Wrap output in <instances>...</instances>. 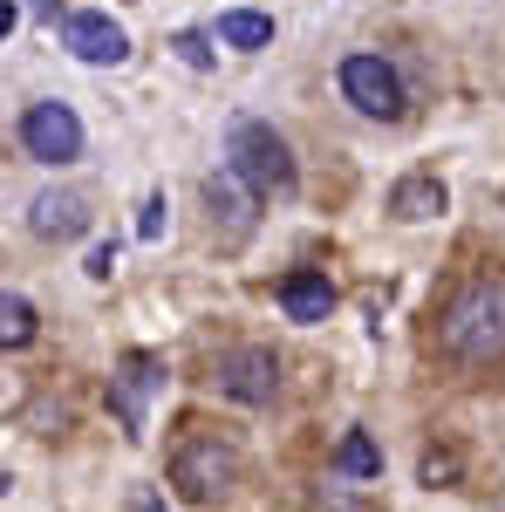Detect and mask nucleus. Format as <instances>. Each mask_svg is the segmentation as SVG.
Masks as SVG:
<instances>
[{
    "label": "nucleus",
    "mask_w": 505,
    "mask_h": 512,
    "mask_svg": "<svg viewBox=\"0 0 505 512\" xmlns=\"http://www.w3.org/2000/svg\"><path fill=\"white\" fill-rule=\"evenodd\" d=\"M151 390H164V362L144 349L123 355V369L110 376V410H117V424L130 437H144V424H151Z\"/></svg>",
    "instance_id": "nucleus-7"
},
{
    "label": "nucleus",
    "mask_w": 505,
    "mask_h": 512,
    "mask_svg": "<svg viewBox=\"0 0 505 512\" xmlns=\"http://www.w3.org/2000/svg\"><path fill=\"white\" fill-rule=\"evenodd\" d=\"M219 41L239 48V55H260V48H273V14H260V7H233V14H219Z\"/></svg>",
    "instance_id": "nucleus-13"
},
{
    "label": "nucleus",
    "mask_w": 505,
    "mask_h": 512,
    "mask_svg": "<svg viewBox=\"0 0 505 512\" xmlns=\"http://www.w3.org/2000/svg\"><path fill=\"white\" fill-rule=\"evenodd\" d=\"M28 226H35V239H76V233H89V198L82 192H41L28 205Z\"/></svg>",
    "instance_id": "nucleus-12"
},
{
    "label": "nucleus",
    "mask_w": 505,
    "mask_h": 512,
    "mask_svg": "<svg viewBox=\"0 0 505 512\" xmlns=\"http://www.w3.org/2000/svg\"><path fill=\"white\" fill-rule=\"evenodd\" d=\"M226 171H233L239 185L253 198H287L294 192V151H287V137L273 130L267 117H226Z\"/></svg>",
    "instance_id": "nucleus-2"
},
{
    "label": "nucleus",
    "mask_w": 505,
    "mask_h": 512,
    "mask_svg": "<svg viewBox=\"0 0 505 512\" xmlns=\"http://www.w3.org/2000/svg\"><path fill=\"white\" fill-rule=\"evenodd\" d=\"M110 267H117V246H96V253H89V274L110 280Z\"/></svg>",
    "instance_id": "nucleus-19"
},
{
    "label": "nucleus",
    "mask_w": 505,
    "mask_h": 512,
    "mask_svg": "<svg viewBox=\"0 0 505 512\" xmlns=\"http://www.w3.org/2000/svg\"><path fill=\"white\" fill-rule=\"evenodd\" d=\"M171 48H178V62H185V69H212V48H205V35H192V28H185V35H171Z\"/></svg>",
    "instance_id": "nucleus-16"
},
{
    "label": "nucleus",
    "mask_w": 505,
    "mask_h": 512,
    "mask_svg": "<svg viewBox=\"0 0 505 512\" xmlns=\"http://www.w3.org/2000/svg\"><path fill=\"white\" fill-rule=\"evenodd\" d=\"M62 48L89 62V69H117L130 62V35H123L110 14H96V7H82V14H62Z\"/></svg>",
    "instance_id": "nucleus-8"
},
{
    "label": "nucleus",
    "mask_w": 505,
    "mask_h": 512,
    "mask_svg": "<svg viewBox=\"0 0 505 512\" xmlns=\"http://www.w3.org/2000/svg\"><path fill=\"white\" fill-rule=\"evenodd\" d=\"M437 349L451 355V362H465V369L505 362V280L478 274L444 301V315H437Z\"/></svg>",
    "instance_id": "nucleus-1"
},
{
    "label": "nucleus",
    "mask_w": 505,
    "mask_h": 512,
    "mask_svg": "<svg viewBox=\"0 0 505 512\" xmlns=\"http://www.w3.org/2000/svg\"><path fill=\"white\" fill-rule=\"evenodd\" d=\"M164 478L178 485V499H192V506H212L219 492H233L239 458H233V444H219V437H185V444L171 451Z\"/></svg>",
    "instance_id": "nucleus-3"
},
{
    "label": "nucleus",
    "mask_w": 505,
    "mask_h": 512,
    "mask_svg": "<svg viewBox=\"0 0 505 512\" xmlns=\"http://www.w3.org/2000/svg\"><path fill=\"white\" fill-rule=\"evenodd\" d=\"M164 219H171V198L151 192V198H144V219H137V239H157V233H164Z\"/></svg>",
    "instance_id": "nucleus-17"
},
{
    "label": "nucleus",
    "mask_w": 505,
    "mask_h": 512,
    "mask_svg": "<svg viewBox=\"0 0 505 512\" xmlns=\"http://www.w3.org/2000/svg\"><path fill=\"white\" fill-rule=\"evenodd\" d=\"M342 96L376 123H396L410 110V89L396 76V62H383V55H349V62H342Z\"/></svg>",
    "instance_id": "nucleus-4"
},
{
    "label": "nucleus",
    "mask_w": 505,
    "mask_h": 512,
    "mask_svg": "<svg viewBox=\"0 0 505 512\" xmlns=\"http://www.w3.org/2000/svg\"><path fill=\"white\" fill-rule=\"evenodd\" d=\"M41 335V315L28 294H14V287H0V349H28Z\"/></svg>",
    "instance_id": "nucleus-14"
},
{
    "label": "nucleus",
    "mask_w": 505,
    "mask_h": 512,
    "mask_svg": "<svg viewBox=\"0 0 505 512\" xmlns=\"http://www.w3.org/2000/svg\"><path fill=\"white\" fill-rule=\"evenodd\" d=\"M14 21H21V14H14V0H0V41L14 35Z\"/></svg>",
    "instance_id": "nucleus-21"
},
{
    "label": "nucleus",
    "mask_w": 505,
    "mask_h": 512,
    "mask_svg": "<svg viewBox=\"0 0 505 512\" xmlns=\"http://www.w3.org/2000/svg\"><path fill=\"white\" fill-rule=\"evenodd\" d=\"M205 205H212V226H226V239H233V246L253 233V226H260V198L246 192V185H239L226 164L205 178Z\"/></svg>",
    "instance_id": "nucleus-9"
},
{
    "label": "nucleus",
    "mask_w": 505,
    "mask_h": 512,
    "mask_svg": "<svg viewBox=\"0 0 505 512\" xmlns=\"http://www.w3.org/2000/svg\"><path fill=\"white\" fill-rule=\"evenodd\" d=\"M21 151L35 164H76L82 158V117L69 103H28L21 110Z\"/></svg>",
    "instance_id": "nucleus-5"
},
{
    "label": "nucleus",
    "mask_w": 505,
    "mask_h": 512,
    "mask_svg": "<svg viewBox=\"0 0 505 512\" xmlns=\"http://www.w3.org/2000/svg\"><path fill=\"white\" fill-rule=\"evenodd\" d=\"M212 383H219V396H233V403H246V410H260V403L280 396V355H273V349H226V355H219V369H212Z\"/></svg>",
    "instance_id": "nucleus-6"
},
{
    "label": "nucleus",
    "mask_w": 505,
    "mask_h": 512,
    "mask_svg": "<svg viewBox=\"0 0 505 512\" xmlns=\"http://www.w3.org/2000/svg\"><path fill=\"white\" fill-rule=\"evenodd\" d=\"M444 478H458V458H451V451H430L424 458V485H444Z\"/></svg>",
    "instance_id": "nucleus-18"
},
{
    "label": "nucleus",
    "mask_w": 505,
    "mask_h": 512,
    "mask_svg": "<svg viewBox=\"0 0 505 512\" xmlns=\"http://www.w3.org/2000/svg\"><path fill=\"white\" fill-rule=\"evenodd\" d=\"M280 308H287V321H301V328L328 321V315H335V280L314 274V267H294V274H280Z\"/></svg>",
    "instance_id": "nucleus-10"
},
{
    "label": "nucleus",
    "mask_w": 505,
    "mask_h": 512,
    "mask_svg": "<svg viewBox=\"0 0 505 512\" xmlns=\"http://www.w3.org/2000/svg\"><path fill=\"white\" fill-rule=\"evenodd\" d=\"M444 205H451V192H444V178H437V171H410V178H396V185H389V212H396L403 226L444 219Z\"/></svg>",
    "instance_id": "nucleus-11"
},
{
    "label": "nucleus",
    "mask_w": 505,
    "mask_h": 512,
    "mask_svg": "<svg viewBox=\"0 0 505 512\" xmlns=\"http://www.w3.org/2000/svg\"><path fill=\"white\" fill-rule=\"evenodd\" d=\"M130 512H164V506H157V492H151V485H144V492L130 499Z\"/></svg>",
    "instance_id": "nucleus-20"
},
{
    "label": "nucleus",
    "mask_w": 505,
    "mask_h": 512,
    "mask_svg": "<svg viewBox=\"0 0 505 512\" xmlns=\"http://www.w3.org/2000/svg\"><path fill=\"white\" fill-rule=\"evenodd\" d=\"M335 472H342V478H383V451H376V437L349 431L342 444H335Z\"/></svg>",
    "instance_id": "nucleus-15"
}]
</instances>
